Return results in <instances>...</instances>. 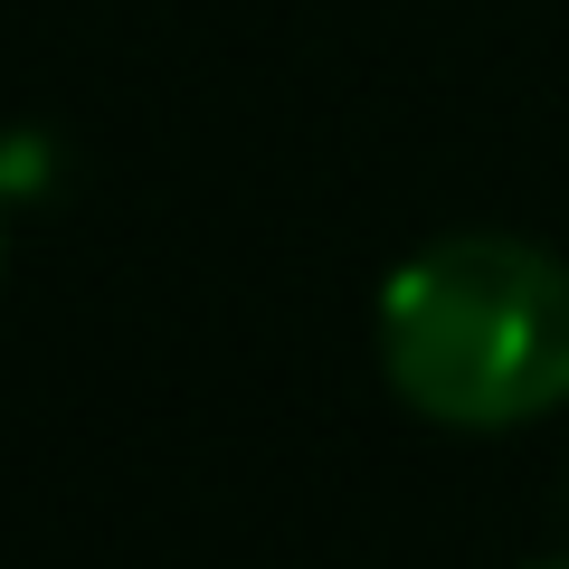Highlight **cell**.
I'll return each instance as SVG.
<instances>
[{
    "label": "cell",
    "instance_id": "cell-3",
    "mask_svg": "<svg viewBox=\"0 0 569 569\" xmlns=\"http://www.w3.org/2000/svg\"><path fill=\"white\" fill-rule=\"evenodd\" d=\"M531 569H569V550H560V560H531Z\"/></svg>",
    "mask_w": 569,
    "mask_h": 569
},
{
    "label": "cell",
    "instance_id": "cell-2",
    "mask_svg": "<svg viewBox=\"0 0 569 569\" xmlns=\"http://www.w3.org/2000/svg\"><path fill=\"white\" fill-rule=\"evenodd\" d=\"M48 181V142L39 133H0V266H10V209Z\"/></svg>",
    "mask_w": 569,
    "mask_h": 569
},
{
    "label": "cell",
    "instance_id": "cell-1",
    "mask_svg": "<svg viewBox=\"0 0 569 569\" xmlns=\"http://www.w3.org/2000/svg\"><path fill=\"white\" fill-rule=\"evenodd\" d=\"M380 370L437 427H522L569 399V266L466 228L380 284Z\"/></svg>",
    "mask_w": 569,
    "mask_h": 569
}]
</instances>
